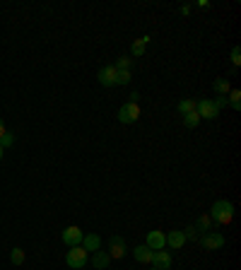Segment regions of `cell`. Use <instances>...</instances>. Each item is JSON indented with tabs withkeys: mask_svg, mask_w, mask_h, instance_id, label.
I'll return each mask as SVG.
<instances>
[{
	"mask_svg": "<svg viewBox=\"0 0 241 270\" xmlns=\"http://www.w3.org/2000/svg\"><path fill=\"white\" fill-rule=\"evenodd\" d=\"M210 217L215 224H229L234 219V205L229 200H217L212 208H210Z\"/></svg>",
	"mask_w": 241,
	"mask_h": 270,
	"instance_id": "obj_1",
	"label": "cell"
},
{
	"mask_svg": "<svg viewBox=\"0 0 241 270\" xmlns=\"http://www.w3.org/2000/svg\"><path fill=\"white\" fill-rule=\"evenodd\" d=\"M87 261H90V256H87V251H85L82 246H73L70 251L65 253V263H68L73 270L85 268V266H87Z\"/></svg>",
	"mask_w": 241,
	"mask_h": 270,
	"instance_id": "obj_2",
	"label": "cell"
},
{
	"mask_svg": "<svg viewBox=\"0 0 241 270\" xmlns=\"http://www.w3.org/2000/svg\"><path fill=\"white\" fill-rule=\"evenodd\" d=\"M195 113H198L200 118L215 121V118L220 116V108L212 104V99H200V102H195Z\"/></svg>",
	"mask_w": 241,
	"mask_h": 270,
	"instance_id": "obj_3",
	"label": "cell"
},
{
	"mask_svg": "<svg viewBox=\"0 0 241 270\" xmlns=\"http://www.w3.org/2000/svg\"><path fill=\"white\" fill-rule=\"evenodd\" d=\"M138 118H140V107L138 104L128 102V104H123V107L118 108V121L121 123H135Z\"/></svg>",
	"mask_w": 241,
	"mask_h": 270,
	"instance_id": "obj_4",
	"label": "cell"
},
{
	"mask_svg": "<svg viewBox=\"0 0 241 270\" xmlns=\"http://www.w3.org/2000/svg\"><path fill=\"white\" fill-rule=\"evenodd\" d=\"M200 246L207 249V251H217L224 246V236L220 232H207V234L200 236Z\"/></svg>",
	"mask_w": 241,
	"mask_h": 270,
	"instance_id": "obj_5",
	"label": "cell"
},
{
	"mask_svg": "<svg viewBox=\"0 0 241 270\" xmlns=\"http://www.w3.org/2000/svg\"><path fill=\"white\" fill-rule=\"evenodd\" d=\"M82 229H80V227H65V229H63V244H65V246H68V249H73V246H80V244H82Z\"/></svg>",
	"mask_w": 241,
	"mask_h": 270,
	"instance_id": "obj_6",
	"label": "cell"
},
{
	"mask_svg": "<svg viewBox=\"0 0 241 270\" xmlns=\"http://www.w3.org/2000/svg\"><path fill=\"white\" fill-rule=\"evenodd\" d=\"M109 256L111 258H123L126 253H128V246H126V241H123V236H111L109 239Z\"/></svg>",
	"mask_w": 241,
	"mask_h": 270,
	"instance_id": "obj_7",
	"label": "cell"
},
{
	"mask_svg": "<svg viewBox=\"0 0 241 270\" xmlns=\"http://www.w3.org/2000/svg\"><path fill=\"white\" fill-rule=\"evenodd\" d=\"M147 246L152 249V251H162V249H167V234L159 232V229L147 232Z\"/></svg>",
	"mask_w": 241,
	"mask_h": 270,
	"instance_id": "obj_8",
	"label": "cell"
},
{
	"mask_svg": "<svg viewBox=\"0 0 241 270\" xmlns=\"http://www.w3.org/2000/svg\"><path fill=\"white\" fill-rule=\"evenodd\" d=\"M96 77H99V85H104V87H116V68H113V65H104Z\"/></svg>",
	"mask_w": 241,
	"mask_h": 270,
	"instance_id": "obj_9",
	"label": "cell"
},
{
	"mask_svg": "<svg viewBox=\"0 0 241 270\" xmlns=\"http://www.w3.org/2000/svg\"><path fill=\"white\" fill-rule=\"evenodd\" d=\"M152 266L157 270H169L171 268V256H169V251H154L152 253Z\"/></svg>",
	"mask_w": 241,
	"mask_h": 270,
	"instance_id": "obj_10",
	"label": "cell"
},
{
	"mask_svg": "<svg viewBox=\"0 0 241 270\" xmlns=\"http://www.w3.org/2000/svg\"><path fill=\"white\" fill-rule=\"evenodd\" d=\"M111 263V256L106 251H94L92 253V268L94 270H106Z\"/></svg>",
	"mask_w": 241,
	"mask_h": 270,
	"instance_id": "obj_11",
	"label": "cell"
},
{
	"mask_svg": "<svg viewBox=\"0 0 241 270\" xmlns=\"http://www.w3.org/2000/svg\"><path fill=\"white\" fill-rule=\"evenodd\" d=\"M80 246H82V249H85V251L90 253V251H99V246H101V236L99 234H85L82 236V244H80Z\"/></svg>",
	"mask_w": 241,
	"mask_h": 270,
	"instance_id": "obj_12",
	"label": "cell"
},
{
	"mask_svg": "<svg viewBox=\"0 0 241 270\" xmlns=\"http://www.w3.org/2000/svg\"><path fill=\"white\" fill-rule=\"evenodd\" d=\"M152 249H149L147 244H143V246H135L133 249V256H135V261H140V263H152Z\"/></svg>",
	"mask_w": 241,
	"mask_h": 270,
	"instance_id": "obj_13",
	"label": "cell"
},
{
	"mask_svg": "<svg viewBox=\"0 0 241 270\" xmlns=\"http://www.w3.org/2000/svg\"><path fill=\"white\" fill-rule=\"evenodd\" d=\"M186 244V236H184V232H169L167 234V246H171V249H181Z\"/></svg>",
	"mask_w": 241,
	"mask_h": 270,
	"instance_id": "obj_14",
	"label": "cell"
},
{
	"mask_svg": "<svg viewBox=\"0 0 241 270\" xmlns=\"http://www.w3.org/2000/svg\"><path fill=\"white\" fill-rule=\"evenodd\" d=\"M212 90L217 92L220 97H227V94L232 92V85H229V80H227V77H217V80H215V85H212Z\"/></svg>",
	"mask_w": 241,
	"mask_h": 270,
	"instance_id": "obj_15",
	"label": "cell"
},
{
	"mask_svg": "<svg viewBox=\"0 0 241 270\" xmlns=\"http://www.w3.org/2000/svg\"><path fill=\"white\" fill-rule=\"evenodd\" d=\"M212 224H215V222H212V217L210 215H200L198 217V222H195V229L203 232V234H207V232H212Z\"/></svg>",
	"mask_w": 241,
	"mask_h": 270,
	"instance_id": "obj_16",
	"label": "cell"
},
{
	"mask_svg": "<svg viewBox=\"0 0 241 270\" xmlns=\"http://www.w3.org/2000/svg\"><path fill=\"white\" fill-rule=\"evenodd\" d=\"M147 44H149V36H140V39L133 44V49H130L133 55H135V58H140V55L145 54V46H147Z\"/></svg>",
	"mask_w": 241,
	"mask_h": 270,
	"instance_id": "obj_17",
	"label": "cell"
},
{
	"mask_svg": "<svg viewBox=\"0 0 241 270\" xmlns=\"http://www.w3.org/2000/svg\"><path fill=\"white\" fill-rule=\"evenodd\" d=\"M227 104L234 108V111H241V92L239 90H232L227 94Z\"/></svg>",
	"mask_w": 241,
	"mask_h": 270,
	"instance_id": "obj_18",
	"label": "cell"
},
{
	"mask_svg": "<svg viewBox=\"0 0 241 270\" xmlns=\"http://www.w3.org/2000/svg\"><path fill=\"white\" fill-rule=\"evenodd\" d=\"M12 145H15V133L5 130V133L0 135V147H2V150H7V147H12Z\"/></svg>",
	"mask_w": 241,
	"mask_h": 270,
	"instance_id": "obj_19",
	"label": "cell"
},
{
	"mask_svg": "<svg viewBox=\"0 0 241 270\" xmlns=\"http://www.w3.org/2000/svg\"><path fill=\"white\" fill-rule=\"evenodd\" d=\"M179 111H181V116L193 113V111H195V102H193V99H184V102H179Z\"/></svg>",
	"mask_w": 241,
	"mask_h": 270,
	"instance_id": "obj_20",
	"label": "cell"
},
{
	"mask_svg": "<svg viewBox=\"0 0 241 270\" xmlns=\"http://www.w3.org/2000/svg\"><path fill=\"white\" fill-rule=\"evenodd\" d=\"M198 123H200V116H198L195 111H193V113H186V116H184V126L186 128H195Z\"/></svg>",
	"mask_w": 241,
	"mask_h": 270,
	"instance_id": "obj_21",
	"label": "cell"
},
{
	"mask_svg": "<svg viewBox=\"0 0 241 270\" xmlns=\"http://www.w3.org/2000/svg\"><path fill=\"white\" fill-rule=\"evenodd\" d=\"M10 261H12L15 266H22V263H24V251H22L19 246H15V249L10 251Z\"/></svg>",
	"mask_w": 241,
	"mask_h": 270,
	"instance_id": "obj_22",
	"label": "cell"
},
{
	"mask_svg": "<svg viewBox=\"0 0 241 270\" xmlns=\"http://www.w3.org/2000/svg\"><path fill=\"white\" fill-rule=\"evenodd\" d=\"M118 85H130V70H116V87Z\"/></svg>",
	"mask_w": 241,
	"mask_h": 270,
	"instance_id": "obj_23",
	"label": "cell"
},
{
	"mask_svg": "<svg viewBox=\"0 0 241 270\" xmlns=\"http://www.w3.org/2000/svg\"><path fill=\"white\" fill-rule=\"evenodd\" d=\"M130 65H133V60H130L128 55H121V58L116 60L113 68H116V70H130Z\"/></svg>",
	"mask_w": 241,
	"mask_h": 270,
	"instance_id": "obj_24",
	"label": "cell"
},
{
	"mask_svg": "<svg viewBox=\"0 0 241 270\" xmlns=\"http://www.w3.org/2000/svg\"><path fill=\"white\" fill-rule=\"evenodd\" d=\"M232 63H234V65H241V49L239 46L232 49Z\"/></svg>",
	"mask_w": 241,
	"mask_h": 270,
	"instance_id": "obj_25",
	"label": "cell"
},
{
	"mask_svg": "<svg viewBox=\"0 0 241 270\" xmlns=\"http://www.w3.org/2000/svg\"><path fill=\"white\" fill-rule=\"evenodd\" d=\"M184 236L186 239H198V229L195 227H188V229H184Z\"/></svg>",
	"mask_w": 241,
	"mask_h": 270,
	"instance_id": "obj_26",
	"label": "cell"
},
{
	"mask_svg": "<svg viewBox=\"0 0 241 270\" xmlns=\"http://www.w3.org/2000/svg\"><path fill=\"white\" fill-rule=\"evenodd\" d=\"M212 104H215L217 108H224L227 107V97H217V99H212Z\"/></svg>",
	"mask_w": 241,
	"mask_h": 270,
	"instance_id": "obj_27",
	"label": "cell"
},
{
	"mask_svg": "<svg viewBox=\"0 0 241 270\" xmlns=\"http://www.w3.org/2000/svg\"><path fill=\"white\" fill-rule=\"evenodd\" d=\"M2 133H5V121L0 118V135H2Z\"/></svg>",
	"mask_w": 241,
	"mask_h": 270,
	"instance_id": "obj_28",
	"label": "cell"
},
{
	"mask_svg": "<svg viewBox=\"0 0 241 270\" xmlns=\"http://www.w3.org/2000/svg\"><path fill=\"white\" fill-rule=\"evenodd\" d=\"M2 152H5V150H2V147H0V160H2Z\"/></svg>",
	"mask_w": 241,
	"mask_h": 270,
	"instance_id": "obj_29",
	"label": "cell"
},
{
	"mask_svg": "<svg viewBox=\"0 0 241 270\" xmlns=\"http://www.w3.org/2000/svg\"><path fill=\"white\" fill-rule=\"evenodd\" d=\"M152 270H157V268H152Z\"/></svg>",
	"mask_w": 241,
	"mask_h": 270,
	"instance_id": "obj_30",
	"label": "cell"
}]
</instances>
